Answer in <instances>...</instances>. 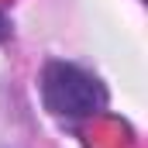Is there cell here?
I'll list each match as a JSON object with an SVG mask.
<instances>
[{
	"label": "cell",
	"instance_id": "obj_2",
	"mask_svg": "<svg viewBox=\"0 0 148 148\" xmlns=\"http://www.w3.org/2000/svg\"><path fill=\"white\" fill-rule=\"evenodd\" d=\"M10 35V24H7V17H3V14H0V41H3V38Z\"/></svg>",
	"mask_w": 148,
	"mask_h": 148
},
{
	"label": "cell",
	"instance_id": "obj_1",
	"mask_svg": "<svg viewBox=\"0 0 148 148\" xmlns=\"http://www.w3.org/2000/svg\"><path fill=\"white\" fill-rule=\"evenodd\" d=\"M41 100L55 117H90L107 107V90L79 66L48 62L41 73Z\"/></svg>",
	"mask_w": 148,
	"mask_h": 148
}]
</instances>
